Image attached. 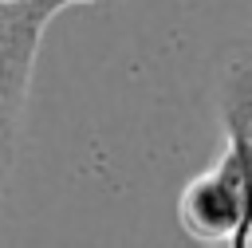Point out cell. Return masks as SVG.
Returning a JSON list of instances; mask_svg holds the SVG:
<instances>
[{"label": "cell", "mask_w": 252, "mask_h": 248, "mask_svg": "<svg viewBox=\"0 0 252 248\" xmlns=\"http://www.w3.org/2000/svg\"><path fill=\"white\" fill-rule=\"evenodd\" d=\"M248 146H252L248 134H224L217 161L185 181L177 197V220L193 240L232 248L248 244V217H252Z\"/></svg>", "instance_id": "cell-1"}, {"label": "cell", "mask_w": 252, "mask_h": 248, "mask_svg": "<svg viewBox=\"0 0 252 248\" xmlns=\"http://www.w3.org/2000/svg\"><path fill=\"white\" fill-rule=\"evenodd\" d=\"M63 8H71V0L0 4V213H4V193H8L12 165H16V146H20L24 106L32 94L39 39Z\"/></svg>", "instance_id": "cell-2"}, {"label": "cell", "mask_w": 252, "mask_h": 248, "mask_svg": "<svg viewBox=\"0 0 252 248\" xmlns=\"http://www.w3.org/2000/svg\"><path fill=\"white\" fill-rule=\"evenodd\" d=\"M71 4H98V0H71Z\"/></svg>", "instance_id": "cell-3"}, {"label": "cell", "mask_w": 252, "mask_h": 248, "mask_svg": "<svg viewBox=\"0 0 252 248\" xmlns=\"http://www.w3.org/2000/svg\"><path fill=\"white\" fill-rule=\"evenodd\" d=\"M0 4H16V0H0Z\"/></svg>", "instance_id": "cell-4"}]
</instances>
